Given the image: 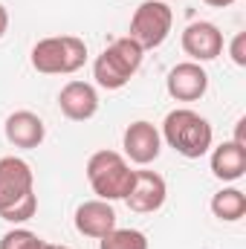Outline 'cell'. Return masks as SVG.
I'll use <instances>...</instances> for the list:
<instances>
[{
    "label": "cell",
    "instance_id": "7402d4cb",
    "mask_svg": "<svg viewBox=\"0 0 246 249\" xmlns=\"http://www.w3.org/2000/svg\"><path fill=\"white\" fill-rule=\"evenodd\" d=\"M203 3H209V6H214V9H226V6H232V3H238V0H203Z\"/></svg>",
    "mask_w": 246,
    "mask_h": 249
},
{
    "label": "cell",
    "instance_id": "277c9868",
    "mask_svg": "<svg viewBox=\"0 0 246 249\" xmlns=\"http://www.w3.org/2000/svg\"><path fill=\"white\" fill-rule=\"evenodd\" d=\"M32 67L44 75H70L78 72L87 61V44L75 35H53L41 38L32 47Z\"/></svg>",
    "mask_w": 246,
    "mask_h": 249
},
{
    "label": "cell",
    "instance_id": "9a60e30c",
    "mask_svg": "<svg viewBox=\"0 0 246 249\" xmlns=\"http://www.w3.org/2000/svg\"><path fill=\"white\" fill-rule=\"evenodd\" d=\"M211 214H214L217 220H226V223L241 220L246 214V194L235 186L220 188V191L211 197Z\"/></svg>",
    "mask_w": 246,
    "mask_h": 249
},
{
    "label": "cell",
    "instance_id": "603a6c76",
    "mask_svg": "<svg viewBox=\"0 0 246 249\" xmlns=\"http://www.w3.org/2000/svg\"><path fill=\"white\" fill-rule=\"evenodd\" d=\"M41 249H70V247H58V244H47V241H44V244H41Z\"/></svg>",
    "mask_w": 246,
    "mask_h": 249
},
{
    "label": "cell",
    "instance_id": "7a4b0ae2",
    "mask_svg": "<svg viewBox=\"0 0 246 249\" xmlns=\"http://www.w3.org/2000/svg\"><path fill=\"white\" fill-rule=\"evenodd\" d=\"M133 168L119 151H96L87 160V183L99 200H124L133 186Z\"/></svg>",
    "mask_w": 246,
    "mask_h": 249
},
{
    "label": "cell",
    "instance_id": "6da1fadb",
    "mask_svg": "<svg viewBox=\"0 0 246 249\" xmlns=\"http://www.w3.org/2000/svg\"><path fill=\"white\" fill-rule=\"evenodd\" d=\"M162 142H168V148H174L185 160H200L211 151L214 142V130L206 116H200L191 107H177L165 116L162 122Z\"/></svg>",
    "mask_w": 246,
    "mask_h": 249
},
{
    "label": "cell",
    "instance_id": "ac0fdd59",
    "mask_svg": "<svg viewBox=\"0 0 246 249\" xmlns=\"http://www.w3.org/2000/svg\"><path fill=\"white\" fill-rule=\"evenodd\" d=\"M44 238H38L29 229H12L0 238V249H41Z\"/></svg>",
    "mask_w": 246,
    "mask_h": 249
},
{
    "label": "cell",
    "instance_id": "8992f818",
    "mask_svg": "<svg viewBox=\"0 0 246 249\" xmlns=\"http://www.w3.org/2000/svg\"><path fill=\"white\" fill-rule=\"evenodd\" d=\"M29 191H35V174L29 162L20 157H3L0 160V212L15 206Z\"/></svg>",
    "mask_w": 246,
    "mask_h": 249
},
{
    "label": "cell",
    "instance_id": "5bb4252c",
    "mask_svg": "<svg viewBox=\"0 0 246 249\" xmlns=\"http://www.w3.org/2000/svg\"><path fill=\"white\" fill-rule=\"evenodd\" d=\"M211 174L223 183H235L246 174V148L229 142H220L211 151Z\"/></svg>",
    "mask_w": 246,
    "mask_h": 249
},
{
    "label": "cell",
    "instance_id": "ffe728a7",
    "mask_svg": "<svg viewBox=\"0 0 246 249\" xmlns=\"http://www.w3.org/2000/svg\"><path fill=\"white\" fill-rule=\"evenodd\" d=\"M232 142L246 148V119H238V124H235V139Z\"/></svg>",
    "mask_w": 246,
    "mask_h": 249
},
{
    "label": "cell",
    "instance_id": "8fae6325",
    "mask_svg": "<svg viewBox=\"0 0 246 249\" xmlns=\"http://www.w3.org/2000/svg\"><path fill=\"white\" fill-rule=\"evenodd\" d=\"M58 107L70 122H87L99 113V93L87 81H67L58 93Z\"/></svg>",
    "mask_w": 246,
    "mask_h": 249
},
{
    "label": "cell",
    "instance_id": "4fadbf2b",
    "mask_svg": "<svg viewBox=\"0 0 246 249\" xmlns=\"http://www.w3.org/2000/svg\"><path fill=\"white\" fill-rule=\"evenodd\" d=\"M3 133L9 139V145L23 148V151H32V148H38L44 142L47 124H44V119L38 113H32V110H15V113H9V119L3 124Z\"/></svg>",
    "mask_w": 246,
    "mask_h": 249
},
{
    "label": "cell",
    "instance_id": "44dd1931",
    "mask_svg": "<svg viewBox=\"0 0 246 249\" xmlns=\"http://www.w3.org/2000/svg\"><path fill=\"white\" fill-rule=\"evenodd\" d=\"M6 32H9V9L0 3V38H3Z\"/></svg>",
    "mask_w": 246,
    "mask_h": 249
},
{
    "label": "cell",
    "instance_id": "d6986e66",
    "mask_svg": "<svg viewBox=\"0 0 246 249\" xmlns=\"http://www.w3.org/2000/svg\"><path fill=\"white\" fill-rule=\"evenodd\" d=\"M229 55L238 67H246V32H238L229 44Z\"/></svg>",
    "mask_w": 246,
    "mask_h": 249
},
{
    "label": "cell",
    "instance_id": "ba28073f",
    "mask_svg": "<svg viewBox=\"0 0 246 249\" xmlns=\"http://www.w3.org/2000/svg\"><path fill=\"white\" fill-rule=\"evenodd\" d=\"M122 148H124V160H130L136 165H151L162 151V136L151 122L139 119V122L127 124V130L122 136Z\"/></svg>",
    "mask_w": 246,
    "mask_h": 249
},
{
    "label": "cell",
    "instance_id": "5b68a950",
    "mask_svg": "<svg viewBox=\"0 0 246 249\" xmlns=\"http://www.w3.org/2000/svg\"><path fill=\"white\" fill-rule=\"evenodd\" d=\"M171 26H174L171 6L162 0H145L136 6V12L130 18V38L142 50H157L171 35Z\"/></svg>",
    "mask_w": 246,
    "mask_h": 249
},
{
    "label": "cell",
    "instance_id": "3957f363",
    "mask_svg": "<svg viewBox=\"0 0 246 249\" xmlns=\"http://www.w3.org/2000/svg\"><path fill=\"white\" fill-rule=\"evenodd\" d=\"M142 58H145V50L130 35L116 38L96 58V64H93V78L105 90H122L124 84L136 75V70L142 67Z\"/></svg>",
    "mask_w": 246,
    "mask_h": 249
},
{
    "label": "cell",
    "instance_id": "9c48e42d",
    "mask_svg": "<svg viewBox=\"0 0 246 249\" xmlns=\"http://www.w3.org/2000/svg\"><path fill=\"white\" fill-rule=\"evenodd\" d=\"M165 90L177 102H197L209 90V72L197 61H183L171 67V72L165 78Z\"/></svg>",
    "mask_w": 246,
    "mask_h": 249
},
{
    "label": "cell",
    "instance_id": "7c38bea8",
    "mask_svg": "<svg viewBox=\"0 0 246 249\" xmlns=\"http://www.w3.org/2000/svg\"><path fill=\"white\" fill-rule=\"evenodd\" d=\"M75 229H78V235H84V238H96V241H102L107 232H113L116 229V212H113V206L107 203V200H84L78 209H75Z\"/></svg>",
    "mask_w": 246,
    "mask_h": 249
},
{
    "label": "cell",
    "instance_id": "52a82bcc",
    "mask_svg": "<svg viewBox=\"0 0 246 249\" xmlns=\"http://www.w3.org/2000/svg\"><path fill=\"white\" fill-rule=\"evenodd\" d=\"M165 197H168V186H165V180L157 171H136L133 174V186L127 191L124 203L136 214H154V212L162 209Z\"/></svg>",
    "mask_w": 246,
    "mask_h": 249
},
{
    "label": "cell",
    "instance_id": "2e32d148",
    "mask_svg": "<svg viewBox=\"0 0 246 249\" xmlns=\"http://www.w3.org/2000/svg\"><path fill=\"white\" fill-rule=\"evenodd\" d=\"M99 249H148V238L139 229H119L116 226L113 232H107L99 241Z\"/></svg>",
    "mask_w": 246,
    "mask_h": 249
},
{
    "label": "cell",
    "instance_id": "e0dca14e",
    "mask_svg": "<svg viewBox=\"0 0 246 249\" xmlns=\"http://www.w3.org/2000/svg\"><path fill=\"white\" fill-rule=\"evenodd\" d=\"M35 212H38V197H35V191H29V194H26V197H20L15 206H9L6 212H0V217H3L6 223L20 226V223L32 220V217H35Z\"/></svg>",
    "mask_w": 246,
    "mask_h": 249
},
{
    "label": "cell",
    "instance_id": "30bf717a",
    "mask_svg": "<svg viewBox=\"0 0 246 249\" xmlns=\"http://www.w3.org/2000/svg\"><path fill=\"white\" fill-rule=\"evenodd\" d=\"M183 50L191 61H214L223 53V32L209 20H194L183 29Z\"/></svg>",
    "mask_w": 246,
    "mask_h": 249
}]
</instances>
